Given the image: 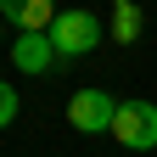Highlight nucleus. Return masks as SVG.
Wrapping results in <instances>:
<instances>
[{"instance_id":"f257e3e1","label":"nucleus","mask_w":157,"mask_h":157,"mask_svg":"<svg viewBox=\"0 0 157 157\" xmlns=\"http://www.w3.org/2000/svg\"><path fill=\"white\" fill-rule=\"evenodd\" d=\"M51 45H56V56H90L101 45V17L95 11H62L51 23Z\"/></svg>"},{"instance_id":"f03ea898","label":"nucleus","mask_w":157,"mask_h":157,"mask_svg":"<svg viewBox=\"0 0 157 157\" xmlns=\"http://www.w3.org/2000/svg\"><path fill=\"white\" fill-rule=\"evenodd\" d=\"M112 135H118V146H129V151H151L157 146V107L151 101H118Z\"/></svg>"},{"instance_id":"7ed1b4c3","label":"nucleus","mask_w":157,"mask_h":157,"mask_svg":"<svg viewBox=\"0 0 157 157\" xmlns=\"http://www.w3.org/2000/svg\"><path fill=\"white\" fill-rule=\"evenodd\" d=\"M112 118H118V101H112L107 90H73V101H67V124H73L78 135H107Z\"/></svg>"},{"instance_id":"20e7f679","label":"nucleus","mask_w":157,"mask_h":157,"mask_svg":"<svg viewBox=\"0 0 157 157\" xmlns=\"http://www.w3.org/2000/svg\"><path fill=\"white\" fill-rule=\"evenodd\" d=\"M0 17L17 34H51V23L62 11H56V0H0Z\"/></svg>"},{"instance_id":"39448f33","label":"nucleus","mask_w":157,"mask_h":157,"mask_svg":"<svg viewBox=\"0 0 157 157\" xmlns=\"http://www.w3.org/2000/svg\"><path fill=\"white\" fill-rule=\"evenodd\" d=\"M11 62H17V73H51V67H56V45H51V34H17Z\"/></svg>"},{"instance_id":"423d86ee","label":"nucleus","mask_w":157,"mask_h":157,"mask_svg":"<svg viewBox=\"0 0 157 157\" xmlns=\"http://www.w3.org/2000/svg\"><path fill=\"white\" fill-rule=\"evenodd\" d=\"M140 34V6H135V0H124V6H118V17H112V39H135Z\"/></svg>"},{"instance_id":"0eeeda50","label":"nucleus","mask_w":157,"mask_h":157,"mask_svg":"<svg viewBox=\"0 0 157 157\" xmlns=\"http://www.w3.org/2000/svg\"><path fill=\"white\" fill-rule=\"evenodd\" d=\"M11 124H17V90L0 78V129H11Z\"/></svg>"},{"instance_id":"6e6552de","label":"nucleus","mask_w":157,"mask_h":157,"mask_svg":"<svg viewBox=\"0 0 157 157\" xmlns=\"http://www.w3.org/2000/svg\"><path fill=\"white\" fill-rule=\"evenodd\" d=\"M0 34H6V17H0Z\"/></svg>"}]
</instances>
